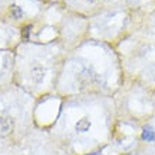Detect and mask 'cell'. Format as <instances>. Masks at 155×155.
Segmentation results:
<instances>
[{
	"mask_svg": "<svg viewBox=\"0 0 155 155\" xmlns=\"http://www.w3.org/2000/svg\"><path fill=\"white\" fill-rule=\"evenodd\" d=\"M12 13H13V16L16 17V18H20L21 16H23V12H21V8L18 7V6H12Z\"/></svg>",
	"mask_w": 155,
	"mask_h": 155,
	"instance_id": "cell-5",
	"label": "cell"
},
{
	"mask_svg": "<svg viewBox=\"0 0 155 155\" xmlns=\"http://www.w3.org/2000/svg\"><path fill=\"white\" fill-rule=\"evenodd\" d=\"M89 2H97V0H89Z\"/></svg>",
	"mask_w": 155,
	"mask_h": 155,
	"instance_id": "cell-6",
	"label": "cell"
},
{
	"mask_svg": "<svg viewBox=\"0 0 155 155\" xmlns=\"http://www.w3.org/2000/svg\"><path fill=\"white\" fill-rule=\"evenodd\" d=\"M31 143H33L31 147L23 148V155H65V152H62L57 147L54 148L52 145L45 144L38 137H34L33 135V141ZM18 155H21L20 152H18Z\"/></svg>",
	"mask_w": 155,
	"mask_h": 155,
	"instance_id": "cell-3",
	"label": "cell"
},
{
	"mask_svg": "<svg viewBox=\"0 0 155 155\" xmlns=\"http://www.w3.org/2000/svg\"><path fill=\"white\" fill-rule=\"evenodd\" d=\"M93 130V118L89 113H83V114L78 116L72 123V134L76 138V143L74 144L75 147L81 145V140L89 137L90 133Z\"/></svg>",
	"mask_w": 155,
	"mask_h": 155,
	"instance_id": "cell-1",
	"label": "cell"
},
{
	"mask_svg": "<svg viewBox=\"0 0 155 155\" xmlns=\"http://www.w3.org/2000/svg\"><path fill=\"white\" fill-rule=\"evenodd\" d=\"M141 138H143L145 143H154L155 141V130L151 126H145L143 128V133H141Z\"/></svg>",
	"mask_w": 155,
	"mask_h": 155,
	"instance_id": "cell-4",
	"label": "cell"
},
{
	"mask_svg": "<svg viewBox=\"0 0 155 155\" xmlns=\"http://www.w3.org/2000/svg\"><path fill=\"white\" fill-rule=\"evenodd\" d=\"M17 117L8 110H0V140L13 138L17 134Z\"/></svg>",
	"mask_w": 155,
	"mask_h": 155,
	"instance_id": "cell-2",
	"label": "cell"
}]
</instances>
